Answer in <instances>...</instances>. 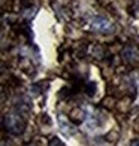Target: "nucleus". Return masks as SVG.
<instances>
[{
	"label": "nucleus",
	"mask_w": 139,
	"mask_h": 146,
	"mask_svg": "<svg viewBox=\"0 0 139 146\" xmlns=\"http://www.w3.org/2000/svg\"><path fill=\"white\" fill-rule=\"evenodd\" d=\"M5 127L12 134H21L25 130V121L19 113L12 112L8 116H5Z\"/></svg>",
	"instance_id": "f257e3e1"
},
{
	"label": "nucleus",
	"mask_w": 139,
	"mask_h": 146,
	"mask_svg": "<svg viewBox=\"0 0 139 146\" xmlns=\"http://www.w3.org/2000/svg\"><path fill=\"white\" fill-rule=\"evenodd\" d=\"M91 29L96 30V31H100V33H111L114 30V25H112V23L106 17L96 15L91 19Z\"/></svg>",
	"instance_id": "f03ea898"
},
{
	"label": "nucleus",
	"mask_w": 139,
	"mask_h": 146,
	"mask_svg": "<svg viewBox=\"0 0 139 146\" xmlns=\"http://www.w3.org/2000/svg\"><path fill=\"white\" fill-rule=\"evenodd\" d=\"M51 146H63V145H61V142L58 140V139H52V140H51Z\"/></svg>",
	"instance_id": "20e7f679"
},
{
	"label": "nucleus",
	"mask_w": 139,
	"mask_h": 146,
	"mask_svg": "<svg viewBox=\"0 0 139 146\" xmlns=\"http://www.w3.org/2000/svg\"><path fill=\"white\" fill-rule=\"evenodd\" d=\"M132 146H139V140H133L132 142Z\"/></svg>",
	"instance_id": "39448f33"
},
{
	"label": "nucleus",
	"mask_w": 139,
	"mask_h": 146,
	"mask_svg": "<svg viewBox=\"0 0 139 146\" xmlns=\"http://www.w3.org/2000/svg\"><path fill=\"white\" fill-rule=\"evenodd\" d=\"M96 92V85L94 84H88V87H87V94L91 96V94H94Z\"/></svg>",
	"instance_id": "7ed1b4c3"
}]
</instances>
